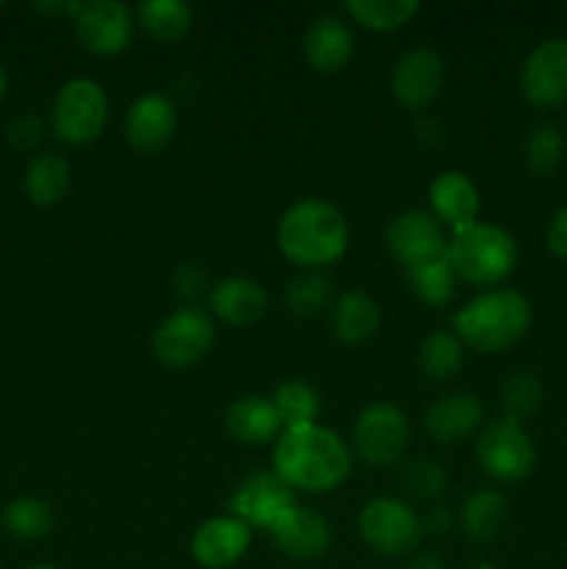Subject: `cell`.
Wrapping results in <instances>:
<instances>
[{
    "mask_svg": "<svg viewBox=\"0 0 567 569\" xmlns=\"http://www.w3.org/2000/svg\"><path fill=\"white\" fill-rule=\"evenodd\" d=\"M350 448L339 433L322 426L289 428L276 439L272 470L292 489L304 492H334L350 476Z\"/></svg>",
    "mask_w": 567,
    "mask_h": 569,
    "instance_id": "1",
    "label": "cell"
},
{
    "mask_svg": "<svg viewBox=\"0 0 567 569\" xmlns=\"http://www.w3.org/2000/svg\"><path fill=\"white\" fill-rule=\"evenodd\" d=\"M348 220L334 203L306 198L289 206L276 228L278 250L304 270L334 264L348 250Z\"/></svg>",
    "mask_w": 567,
    "mask_h": 569,
    "instance_id": "2",
    "label": "cell"
},
{
    "mask_svg": "<svg viewBox=\"0 0 567 569\" xmlns=\"http://www.w3.org/2000/svg\"><path fill=\"white\" fill-rule=\"evenodd\" d=\"M534 320L531 300L517 289H489L454 315V333L478 353H500L520 342Z\"/></svg>",
    "mask_w": 567,
    "mask_h": 569,
    "instance_id": "3",
    "label": "cell"
},
{
    "mask_svg": "<svg viewBox=\"0 0 567 569\" xmlns=\"http://www.w3.org/2000/svg\"><path fill=\"white\" fill-rule=\"evenodd\" d=\"M445 256L459 281L472 283V287H495L506 276H511L520 250L506 228L478 220L450 233Z\"/></svg>",
    "mask_w": 567,
    "mask_h": 569,
    "instance_id": "4",
    "label": "cell"
},
{
    "mask_svg": "<svg viewBox=\"0 0 567 569\" xmlns=\"http://www.w3.org/2000/svg\"><path fill=\"white\" fill-rule=\"evenodd\" d=\"M109 94L92 78H72L56 92L50 106V128L67 144H89L106 131Z\"/></svg>",
    "mask_w": 567,
    "mask_h": 569,
    "instance_id": "5",
    "label": "cell"
},
{
    "mask_svg": "<svg viewBox=\"0 0 567 569\" xmlns=\"http://www.w3.org/2000/svg\"><path fill=\"white\" fill-rule=\"evenodd\" d=\"M361 542L384 559L409 556L422 539V517L400 498H372L359 511Z\"/></svg>",
    "mask_w": 567,
    "mask_h": 569,
    "instance_id": "6",
    "label": "cell"
},
{
    "mask_svg": "<svg viewBox=\"0 0 567 569\" xmlns=\"http://www.w3.org/2000/svg\"><path fill=\"white\" fill-rule=\"evenodd\" d=\"M476 459L495 481L520 483L534 472L537 448L520 422L500 417L498 422H489L476 439Z\"/></svg>",
    "mask_w": 567,
    "mask_h": 569,
    "instance_id": "7",
    "label": "cell"
},
{
    "mask_svg": "<svg viewBox=\"0 0 567 569\" xmlns=\"http://www.w3.org/2000/svg\"><path fill=\"white\" fill-rule=\"evenodd\" d=\"M409 420L387 400L365 406L354 426V450L370 467H392L409 448Z\"/></svg>",
    "mask_w": 567,
    "mask_h": 569,
    "instance_id": "8",
    "label": "cell"
},
{
    "mask_svg": "<svg viewBox=\"0 0 567 569\" xmlns=\"http://www.w3.org/2000/svg\"><path fill=\"white\" fill-rule=\"evenodd\" d=\"M211 345H215V322L195 306H183L167 315L150 339L156 359L172 370L198 365L209 353Z\"/></svg>",
    "mask_w": 567,
    "mask_h": 569,
    "instance_id": "9",
    "label": "cell"
},
{
    "mask_svg": "<svg viewBox=\"0 0 567 569\" xmlns=\"http://www.w3.org/2000/svg\"><path fill=\"white\" fill-rule=\"evenodd\" d=\"M520 94L534 109L567 103V37L543 39L520 67Z\"/></svg>",
    "mask_w": 567,
    "mask_h": 569,
    "instance_id": "10",
    "label": "cell"
},
{
    "mask_svg": "<svg viewBox=\"0 0 567 569\" xmlns=\"http://www.w3.org/2000/svg\"><path fill=\"white\" fill-rule=\"evenodd\" d=\"M387 250L406 267H420L426 261L442 259L448 253V237L445 226L426 209H409L392 217L384 231Z\"/></svg>",
    "mask_w": 567,
    "mask_h": 569,
    "instance_id": "11",
    "label": "cell"
},
{
    "mask_svg": "<svg viewBox=\"0 0 567 569\" xmlns=\"http://www.w3.org/2000/svg\"><path fill=\"white\" fill-rule=\"evenodd\" d=\"M295 506V489L276 470H265L239 483L231 498V515L250 528H265L270 533Z\"/></svg>",
    "mask_w": 567,
    "mask_h": 569,
    "instance_id": "12",
    "label": "cell"
},
{
    "mask_svg": "<svg viewBox=\"0 0 567 569\" xmlns=\"http://www.w3.org/2000/svg\"><path fill=\"white\" fill-rule=\"evenodd\" d=\"M76 37L89 53L94 56H117L131 44L133 39V14L120 0H89L78 6Z\"/></svg>",
    "mask_w": 567,
    "mask_h": 569,
    "instance_id": "13",
    "label": "cell"
},
{
    "mask_svg": "<svg viewBox=\"0 0 567 569\" xmlns=\"http://www.w3.org/2000/svg\"><path fill=\"white\" fill-rule=\"evenodd\" d=\"M389 89L404 109L422 111L442 94L445 61L437 50L415 48L406 50L392 67Z\"/></svg>",
    "mask_w": 567,
    "mask_h": 569,
    "instance_id": "14",
    "label": "cell"
},
{
    "mask_svg": "<svg viewBox=\"0 0 567 569\" xmlns=\"http://www.w3.org/2000/svg\"><path fill=\"white\" fill-rule=\"evenodd\" d=\"M178 128V111L170 98L159 92H145L128 109L122 120V133L126 142L137 153H159L172 142Z\"/></svg>",
    "mask_w": 567,
    "mask_h": 569,
    "instance_id": "15",
    "label": "cell"
},
{
    "mask_svg": "<svg viewBox=\"0 0 567 569\" xmlns=\"http://www.w3.org/2000/svg\"><path fill=\"white\" fill-rule=\"evenodd\" d=\"M250 539H253V528L239 517H211L192 533L189 556L203 569H228L245 559Z\"/></svg>",
    "mask_w": 567,
    "mask_h": 569,
    "instance_id": "16",
    "label": "cell"
},
{
    "mask_svg": "<svg viewBox=\"0 0 567 569\" xmlns=\"http://www.w3.org/2000/svg\"><path fill=\"white\" fill-rule=\"evenodd\" d=\"M270 539L287 559L317 561L331 550L334 528L320 511L295 506L281 522L270 531Z\"/></svg>",
    "mask_w": 567,
    "mask_h": 569,
    "instance_id": "17",
    "label": "cell"
},
{
    "mask_svg": "<svg viewBox=\"0 0 567 569\" xmlns=\"http://www.w3.org/2000/svg\"><path fill=\"white\" fill-rule=\"evenodd\" d=\"M356 53V37L348 20L339 14H320L304 33V56L311 70L322 76L342 72Z\"/></svg>",
    "mask_w": 567,
    "mask_h": 569,
    "instance_id": "18",
    "label": "cell"
},
{
    "mask_svg": "<svg viewBox=\"0 0 567 569\" xmlns=\"http://www.w3.org/2000/svg\"><path fill=\"white\" fill-rule=\"evenodd\" d=\"M428 203H431V214L442 226H448L450 231H461V228L478 222L481 194L467 172L445 170L428 187Z\"/></svg>",
    "mask_w": 567,
    "mask_h": 569,
    "instance_id": "19",
    "label": "cell"
},
{
    "mask_svg": "<svg viewBox=\"0 0 567 569\" xmlns=\"http://www.w3.org/2000/svg\"><path fill=\"white\" fill-rule=\"evenodd\" d=\"M209 309L217 320H222L226 326H256L259 320H265L267 309H270V298H267V289L259 281L245 276H231L222 278L215 289L209 292Z\"/></svg>",
    "mask_w": 567,
    "mask_h": 569,
    "instance_id": "20",
    "label": "cell"
},
{
    "mask_svg": "<svg viewBox=\"0 0 567 569\" xmlns=\"http://www.w3.org/2000/svg\"><path fill=\"white\" fill-rule=\"evenodd\" d=\"M484 422V406L470 392H450L428 406L426 426L428 437L439 445H456L476 433Z\"/></svg>",
    "mask_w": 567,
    "mask_h": 569,
    "instance_id": "21",
    "label": "cell"
},
{
    "mask_svg": "<svg viewBox=\"0 0 567 569\" xmlns=\"http://www.w3.org/2000/svg\"><path fill=\"white\" fill-rule=\"evenodd\" d=\"M226 431L239 445H267L281 437L284 422L270 398L245 395L228 406Z\"/></svg>",
    "mask_w": 567,
    "mask_h": 569,
    "instance_id": "22",
    "label": "cell"
},
{
    "mask_svg": "<svg viewBox=\"0 0 567 569\" xmlns=\"http://www.w3.org/2000/svg\"><path fill=\"white\" fill-rule=\"evenodd\" d=\"M334 337L345 345H361L372 339L381 328V309L361 289H348L331 306Z\"/></svg>",
    "mask_w": 567,
    "mask_h": 569,
    "instance_id": "23",
    "label": "cell"
},
{
    "mask_svg": "<svg viewBox=\"0 0 567 569\" xmlns=\"http://www.w3.org/2000/svg\"><path fill=\"white\" fill-rule=\"evenodd\" d=\"M72 183V167L70 161L61 153H37L26 167V178H22V187H26L28 200L39 209H50V206L61 203L70 192Z\"/></svg>",
    "mask_w": 567,
    "mask_h": 569,
    "instance_id": "24",
    "label": "cell"
},
{
    "mask_svg": "<svg viewBox=\"0 0 567 569\" xmlns=\"http://www.w3.org/2000/svg\"><path fill=\"white\" fill-rule=\"evenodd\" d=\"M137 22L156 42L176 44L192 31L195 17L183 0H142L137 6Z\"/></svg>",
    "mask_w": 567,
    "mask_h": 569,
    "instance_id": "25",
    "label": "cell"
},
{
    "mask_svg": "<svg viewBox=\"0 0 567 569\" xmlns=\"http://www.w3.org/2000/svg\"><path fill=\"white\" fill-rule=\"evenodd\" d=\"M461 528L476 542H493L509 522V503L495 489H478L461 506Z\"/></svg>",
    "mask_w": 567,
    "mask_h": 569,
    "instance_id": "26",
    "label": "cell"
},
{
    "mask_svg": "<svg viewBox=\"0 0 567 569\" xmlns=\"http://www.w3.org/2000/svg\"><path fill=\"white\" fill-rule=\"evenodd\" d=\"M0 526L6 528L9 537L20 539V542H39V539H44L53 531L56 515L48 500L22 495V498L9 500L3 506V511H0Z\"/></svg>",
    "mask_w": 567,
    "mask_h": 569,
    "instance_id": "27",
    "label": "cell"
},
{
    "mask_svg": "<svg viewBox=\"0 0 567 569\" xmlns=\"http://www.w3.org/2000/svg\"><path fill=\"white\" fill-rule=\"evenodd\" d=\"M272 406H276L278 417L284 422V431L289 428H306V426H317V417H320V395L311 383L298 381H284L281 387L272 392Z\"/></svg>",
    "mask_w": 567,
    "mask_h": 569,
    "instance_id": "28",
    "label": "cell"
},
{
    "mask_svg": "<svg viewBox=\"0 0 567 569\" xmlns=\"http://www.w3.org/2000/svg\"><path fill=\"white\" fill-rule=\"evenodd\" d=\"M406 278H409V287L417 298L426 306H434V309H442L450 300L456 298V283H459V276L450 267L448 256L442 259L426 261L420 267H411L406 270Z\"/></svg>",
    "mask_w": 567,
    "mask_h": 569,
    "instance_id": "29",
    "label": "cell"
},
{
    "mask_svg": "<svg viewBox=\"0 0 567 569\" xmlns=\"http://www.w3.org/2000/svg\"><path fill=\"white\" fill-rule=\"evenodd\" d=\"M345 14L370 31H395L420 11L417 0H348Z\"/></svg>",
    "mask_w": 567,
    "mask_h": 569,
    "instance_id": "30",
    "label": "cell"
},
{
    "mask_svg": "<svg viewBox=\"0 0 567 569\" xmlns=\"http://www.w3.org/2000/svg\"><path fill=\"white\" fill-rule=\"evenodd\" d=\"M420 370L434 381H448L465 365V345L454 331H431L420 345Z\"/></svg>",
    "mask_w": 567,
    "mask_h": 569,
    "instance_id": "31",
    "label": "cell"
},
{
    "mask_svg": "<svg viewBox=\"0 0 567 569\" xmlns=\"http://www.w3.org/2000/svg\"><path fill=\"white\" fill-rule=\"evenodd\" d=\"M565 131L556 122H537L528 131L523 153H526V167L534 176H548L565 159Z\"/></svg>",
    "mask_w": 567,
    "mask_h": 569,
    "instance_id": "32",
    "label": "cell"
},
{
    "mask_svg": "<svg viewBox=\"0 0 567 569\" xmlns=\"http://www.w3.org/2000/svg\"><path fill=\"white\" fill-rule=\"evenodd\" d=\"M331 278L320 270H304L287 287V306L298 317H317L331 303Z\"/></svg>",
    "mask_w": 567,
    "mask_h": 569,
    "instance_id": "33",
    "label": "cell"
},
{
    "mask_svg": "<svg viewBox=\"0 0 567 569\" xmlns=\"http://www.w3.org/2000/svg\"><path fill=\"white\" fill-rule=\"evenodd\" d=\"M500 403H504V417L515 422H526L543 409V383L531 372H517L500 389Z\"/></svg>",
    "mask_w": 567,
    "mask_h": 569,
    "instance_id": "34",
    "label": "cell"
},
{
    "mask_svg": "<svg viewBox=\"0 0 567 569\" xmlns=\"http://www.w3.org/2000/svg\"><path fill=\"white\" fill-rule=\"evenodd\" d=\"M400 489L415 500H437L448 489V472L431 459H417L400 467Z\"/></svg>",
    "mask_w": 567,
    "mask_h": 569,
    "instance_id": "35",
    "label": "cell"
},
{
    "mask_svg": "<svg viewBox=\"0 0 567 569\" xmlns=\"http://www.w3.org/2000/svg\"><path fill=\"white\" fill-rule=\"evenodd\" d=\"M44 137V122L33 114H17L14 120L6 126V139L11 148L17 150H31L42 142Z\"/></svg>",
    "mask_w": 567,
    "mask_h": 569,
    "instance_id": "36",
    "label": "cell"
},
{
    "mask_svg": "<svg viewBox=\"0 0 567 569\" xmlns=\"http://www.w3.org/2000/svg\"><path fill=\"white\" fill-rule=\"evenodd\" d=\"M545 242H548V250L556 259L567 261V206H561V209L550 217Z\"/></svg>",
    "mask_w": 567,
    "mask_h": 569,
    "instance_id": "37",
    "label": "cell"
},
{
    "mask_svg": "<svg viewBox=\"0 0 567 569\" xmlns=\"http://www.w3.org/2000/svg\"><path fill=\"white\" fill-rule=\"evenodd\" d=\"M176 283H178V289H181V295H187L189 298V295H198L200 289H203L206 276L200 267L187 264V267H181V272L176 276Z\"/></svg>",
    "mask_w": 567,
    "mask_h": 569,
    "instance_id": "38",
    "label": "cell"
},
{
    "mask_svg": "<svg viewBox=\"0 0 567 569\" xmlns=\"http://www.w3.org/2000/svg\"><path fill=\"white\" fill-rule=\"evenodd\" d=\"M450 526H454V517H450V509H445V506H439V509H431L428 511V517L422 520V531L428 533H448Z\"/></svg>",
    "mask_w": 567,
    "mask_h": 569,
    "instance_id": "39",
    "label": "cell"
},
{
    "mask_svg": "<svg viewBox=\"0 0 567 569\" xmlns=\"http://www.w3.org/2000/svg\"><path fill=\"white\" fill-rule=\"evenodd\" d=\"M406 569H448V567H445V561L439 559V556L422 553V556H417V559H411Z\"/></svg>",
    "mask_w": 567,
    "mask_h": 569,
    "instance_id": "40",
    "label": "cell"
},
{
    "mask_svg": "<svg viewBox=\"0 0 567 569\" xmlns=\"http://www.w3.org/2000/svg\"><path fill=\"white\" fill-rule=\"evenodd\" d=\"M6 92H9V78H6V70L0 67V103H3Z\"/></svg>",
    "mask_w": 567,
    "mask_h": 569,
    "instance_id": "41",
    "label": "cell"
},
{
    "mask_svg": "<svg viewBox=\"0 0 567 569\" xmlns=\"http://www.w3.org/2000/svg\"><path fill=\"white\" fill-rule=\"evenodd\" d=\"M28 569H56V567H50V565H33V567H28Z\"/></svg>",
    "mask_w": 567,
    "mask_h": 569,
    "instance_id": "42",
    "label": "cell"
},
{
    "mask_svg": "<svg viewBox=\"0 0 567 569\" xmlns=\"http://www.w3.org/2000/svg\"><path fill=\"white\" fill-rule=\"evenodd\" d=\"M476 569H493V567H489V565H478Z\"/></svg>",
    "mask_w": 567,
    "mask_h": 569,
    "instance_id": "43",
    "label": "cell"
},
{
    "mask_svg": "<svg viewBox=\"0 0 567 569\" xmlns=\"http://www.w3.org/2000/svg\"><path fill=\"white\" fill-rule=\"evenodd\" d=\"M0 569H3V567H0Z\"/></svg>",
    "mask_w": 567,
    "mask_h": 569,
    "instance_id": "44",
    "label": "cell"
}]
</instances>
